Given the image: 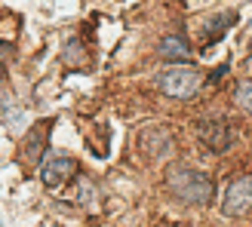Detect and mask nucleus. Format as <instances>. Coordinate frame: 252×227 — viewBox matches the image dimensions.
<instances>
[{"mask_svg":"<svg viewBox=\"0 0 252 227\" xmlns=\"http://www.w3.org/2000/svg\"><path fill=\"white\" fill-rule=\"evenodd\" d=\"M234 22H237V12H219V16H212L209 22H203V25L197 28V40L203 43V46L216 43L219 37H221V34L234 25Z\"/></svg>","mask_w":252,"mask_h":227,"instance_id":"0eeeda50","label":"nucleus"},{"mask_svg":"<svg viewBox=\"0 0 252 227\" xmlns=\"http://www.w3.org/2000/svg\"><path fill=\"white\" fill-rule=\"evenodd\" d=\"M166 187L185 206H209L212 194H216V184H212L209 175L191 166H172L166 172Z\"/></svg>","mask_w":252,"mask_h":227,"instance_id":"f257e3e1","label":"nucleus"},{"mask_svg":"<svg viewBox=\"0 0 252 227\" xmlns=\"http://www.w3.org/2000/svg\"><path fill=\"white\" fill-rule=\"evenodd\" d=\"M49 129H53V120H37L28 135L22 138V163L25 166H37L46 154V142H49Z\"/></svg>","mask_w":252,"mask_h":227,"instance_id":"20e7f679","label":"nucleus"},{"mask_svg":"<svg viewBox=\"0 0 252 227\" xmlns=\"http://www.w3.org/2000/svg\"><path fill=\"white\" fill-rule=\"evenodd\" d=\"M0 117H3V123H9V126L22 123V108L12 105V95L6 89H0Z\"/></svg>","mask_w":252,"mask_h":227,"instance_id":"1a4fd4ad","label":"nucleus"},{"mask_svg":"<svg viewBox=\"0 0 252 227\" xmlns=\"http://www.w3.org/2000/svg\"><path fill=\"white\" fill-rule=\"evenodd\" d=\"M252 212V175H240L237 181L228 184L221 199V215L228 218H240Z\"/></svg>","mask_w":252,"mask_h":227,"instance_id":"7ed1b4c3","label":"nucleus"},{"mask_svg":"<svg viewBox=\"0 0 252 227\" xmlns=\"http://www.w3.org/2000/svg\"><path fill=\"white\" fill-rule=\"evenodd\" d=\"M157 53L166 58V61H172V65H185V61L191 58V49H188V43L182 40V37H175V34L163 37L160 46H157Z\"/></svg>","mask_w":252,"mask_h":227,"instance_id":"6e6552de","label":"nucleus"},{"mask_svg":"<svg viewBox=\"0 0 252 227\" xmlns=\"http://www.w3.org/2000/svg\"><path fill=\"white\" fill-rule=\"evenodd\" d=\"M200 138L206 142V147L212 154H224V150L231 147V142H234V132H231L228 120H206L200 126Z\"/></svg>","mask_w":252,"mask_h":227,"instance_id":"39448f33","label":"nucleus"},{"mask_svg":"<svg viewBox=\"0 0 252 227\" xmlns=\"http://www.w3.org/2000/svg\"><path fill=\"white\" fill-rule=\"evenodd\" d=\"M71 172H77V163L71 157H49L40 166V181L46 187H59V184H65V178Z\"/></svg>","mask_w":252,"mask_h":227,"instance_id":"423d86ee","label":"nucleus"},{"mask_svg":"<svg viewBox=\"0 0 252 227\" xmlns=\"http://www.w3.org/2000/svg\"><path fill=\"white\" fill-rule=\"evenodd\" d=\"M246 68H252V43H249V58H246Z\"/></svg>","mask_w":252,"mask_h":227,"instance_id":"9b49d317","label":"nucleus"},{"mask_svg":"<svg viewBox=\"0 0 252 227\" xmlns=\"http://www.w3.org/2000/svg\"><path fill=\"white\" fill-rule=\"evenodd\" d=\"M234 102H237V108H240V111L252 114V80H240V83H237Z\"/></svg>","mask_w":252,"mask_h":227,"instance_id":"9d476101","label":"nucleus"},{"mask_svg":"<svg viewBox=\"0 0 252 227\" xmlns=\"http://www.w3.org/2000/svg\"><path fill=\"white\" fill-rule=\"evenodd\" d=\"M0 77H3V65H0Z\"/></svg>","mask_w":252,"mask_h":227,"instance_id":"f8f14e48","label":"nucleus"},{"mask_svg":"<svg viewBox=\"0 0 252 227\" xmlns=\"http://www.w3.org/2000/svg\"><path fill=\"white\" fill-rule=\"evenodd\" d=\"M203 74H200L197 68L191 65H169L166 71L157 74V89L163 95L169 98H179V102H185V98H194L200 89H203Z\"/></svg>","mask_w":252,"mask_h":227,"instance_id":"f03ea898","label":"nucleus"}]
</instances>
